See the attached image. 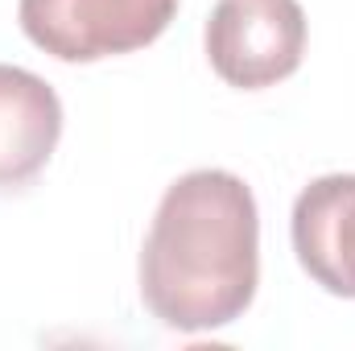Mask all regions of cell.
Returning a JSON list of instances; mask_svg holds the SVG:
<instances>
[{
  "instance_id": "3",
  "label": "cell",
  "mask_w": 355,
  "mask_h": 351,
  "mask_svg": "<svg viewBox=\"0 0 355 351\" xmlns=\"http://www.w3.org/2000/svg\"><path fill=\"white\" fill-rule=\"evenodd\" d=\"M306 54L297 0H219L207 21V58L223 83L261 91L289 79Z\"/></svg>"
},
{
  "instance_id": "2",
  "label": "cell",
  "mask_w": 355,
  "mask_h": 351,
  "mask_svg": "<svg viewBox=\"0 0 355 351\" xmlns=\"http://www.w3.org/2000/svg\"><path fill=\"white\" fill-rule=\"evenodd\" d=\"M178 0H21L25 37L58 62H99L157 42Z\"/></svg>"
},
{
  "instance_id": "4",
  "label": "cell",
  "mask_w": 355,
  "mask_h": 351,
  "mask_svg": "<svg viewBox=\"0 0 355 351\" xmlns=\"http://www.w3.org/2000/svg\"><path fill=\"white\" fill-rule=\"evenodd\" d=\"M293 252L335 298H355V174L314 178L293 203Z\"/></svg>"
},
{
  "instance_id": "1",
  "label": "cell",
  "mask_w": 355,
  "mask_h": 351,
  "mask_svg": "<svg viewBox=\"0 0 355 351\" xmlns=\"http://www.w3.org/2000/svg\"><path fill=\"white\" fill-rule=\"evenodd\" d=\"M261 281V219L244 178L190 170L162 194L141 248V298L162 327L202 335L236 323Z\"/></svg>"
},
{
  "instance_id": "5",
  "label": "cell",
  "mask_w": 355,
  "mask_h": 351,
  "mask_svg": "<svg viewBox=\"0 0 355 351\" xmlns=\"http://www.w3.org/2000/svg\"><path fill=\"white\" fill-rule=\"evenodd\" d=\"M62 137V103L46 79L0 62V186L42 174Z\"/></svg>"
}]
</instances>
